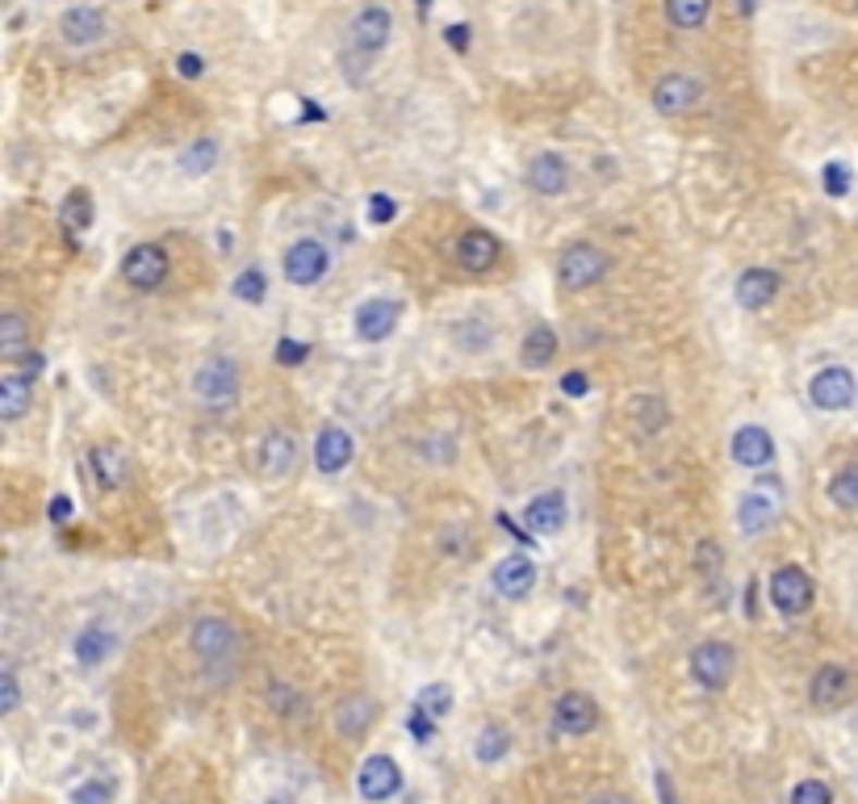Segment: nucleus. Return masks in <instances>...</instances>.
Wrapping results in <instances>:
<instances>
[{
  "mask_svg": "<svg viewBox=\"0 0 858 804\" xmlns=\"http://www.w3.org/2000/svg\"><path fill=\"white\" fill-rule=\"evenodd\" d=\"M193 394L206 402L210 411H222L240 399V365L231 356H210L197 374H193Z\"/></svg>",
  "mask_w": 858,
  "mask_h": 804,
  "instance_id": "nucleus-1",
  "label": "nucleus"
},
{
  "mask_svg": "<svg viewBox=\"0 0 858 804\" xmlns=\"http://www.w3.org/2000/svg\"><path fill=\"white\" fill-rule=\"evenodd\" d=\"M168 252H163L160 243H135L126 256H122V277H126V285L131 290H143V294H151V290H160L163 281H168Z\"/></svg>",
  "mask_w": 858,
  "mask_h": 804,
  "instance_id": "nucleus-2",
  "label": "nucleus"
},
{
  "mask_svg": "<svg viewBox=\"0 0 858 804\" xmlns=\"http://www.w3.org/2000/svg\"><path fill=\"white\" fill-rule=\"evenodd\" d=\"M603 272H608V256L590 243H569L557 260V281L565 290H590L603 281Z\"/></svg>",
  "mask_w": 858,
  "mask_h": 804,
  "instance_id": "nucleus-3",
  "label": "nucleus"
},
{
  "mask_svg": "<svg viewBox=\"0 0 858 804\" xmlns=\"http://www.w3.org/2000/svg\"><path fill=\"white\" fill-rule=\"evenodd\" d=\"M394 34V22H390V9L385 4H365L348 26V51L360 54V59H373Z\"/></svg>",
  "mask_w": 858,
  "mask_h": 804,
  "instance_id": "nucleus-4",
  "label": "nucleus"
},
{
  "mask_svg": "<svg viewBox=\"0 0 858 804\" xmlns=\"http://www.w3.org/2000/svg\"><path fill=\"white\" fill-rule=\"evenodd\" d=\"M188 642H193V654H197L201 662H226V658L240 649V633H235V624H231V620L201 617L197 624H193Z\"/></svg>",
  "mask_w": 858,
  "mask_h": 804,
  "instance_id": "nucleus-5",
  "label": "nucleus"
},
{
  "mask_svg": "<svg viewBox=\"0 0 858 804\" xmlns=\"http://www.w3.org/2000/svg\"><path fill=\"white\" fill-rule=\"evenodd\" d=\"M356 788H360V796L365 801H390V796H399V788H403V771H399V763L390 758V754H369L365 763H360V776H356Z\"/></svg>",
  "mask_w": 858,
  "mask_h": 804,
  "instance_id": "nucleus-6",
  "label": "nucleus"
},
{
  "mask_svg": "<svg viewBox=\"0 0 858 804\" xmlns=\"http://www.w3.org/2000/svg\"><path fill=\"white\" fill-rule=\"evenodd\" d=\"M503 256H507L503 243L482 227H469V231L456 235V265L469 268V272H494L503 265Z\"/></svg>",
  "mask_w": 858,
  "mask_h": 804,
  "instance_id": "nucleus-7",
  "label": "nucleus"
},
{
  "mask_svg": "<svg viewBox=\"0 0 858 804\" xmlns=\"http://www.w3.org/2000/svg\"><path fill=\"white\" fill-rule=\"evenodd\" d=\"M771 604L783 617H800L812 604V578L805 574V565H783L771 578Z\"/></svg>",
  "mask_w": 858,
  "mask_h": 804,
  "instance_id": "nucleus-8",
  "label": "nucleus"
},
{
  "mask_svg": "<svg viewBox=\"0 0 858 804\" xmlns=\"http://www.w3.org/2000/svg\"><path fill=\"white\" fill-rule=\"evenodd\" d=\"M281 268H285V277H290L294 285H315V281L327 277L331 260H327V247H322L319 240H297L285 247Z\"/></svg>",
  "mask_w": 858,
  "mask_h": 804,
  "instance_id": "nucleus-9",
  "label": "nucleus"
},
{
  "mask_svg": "<svg viewBox=\"0 0 858 804\" xmlns=\"http://www.w3.org/2000/svg\"><path fill=\"white\" fill-rule=\"evenodd\" d=\"M733 670H737V654L728 649L724 642H703L696 645V654H691V674H696V683L703 687H724L728 679H733Z\"/></svg>",
  "mask_w": 858,
  "mask_h": 804,
  "instance_id": "nucleus-10",
  "label": "nucleus"
},
{
  "mask_svg": "<svg viewBox=\"0 0 858 804\" xmlns=\"http://www.w3.org/2000/svg\"><path fill=\"white\" fill-rule=\"evenodd\" d=\"M106 13L101 9H93V4H76V9H68L63 17H59V38L68 42V47H93V42H101L106 38Z\"/></svg>",
  "mask_w": 858,
  "mask_h": 804,
  "instance_id": "nucleus-11",
  "label": "nucleus"
},
{
  "mask_svg": "<svg viewBox=\"0 0 858 804\" xmlns=\"http://www.w3.org/2000/svg\"><path fill=\"white\" fill-rule=\"evenodd\" d=\"M553 724L569 733V738H583L590 733L595 724H599V708H595V699L587 692H565L557 704H553Z\"/></svg>",
  "mask_w": 858,
  "mask_h": 804,
  "instance_id": "nucleus-12",
  "label": "nucleus"
},
{
  "mask_svg": "<svg viewBox=\"0 0 858 804\" xmlns=\"http://www.w3.org/2000/svg\"><path fill=\"white\" fill-rule=\"evenodd\" d=\"M808 394H812L817 406H825V411H842V406L855 402V377H850V369H842V365H830V369H821V374L812 377Z\"/></svg>",
  "mask_w": 858,
  "mask_h": 804,
  "instance_id": "nucleus-13",
  "label": "nucleus"
},
{
  "mask_svg": "<svg viewBox=\"0 0 858 804\" xmlns=\"http://www.w3.org/2000/svg\"><path fill=\"white\" fill-rule=\"evenodd\" d=\"M399 315H403V306H399L394 297H373V302H365V306L356 310V336L369 340V344H377V340L394 336Z\"/></svg>",
  "mask_w": 858,
  "mask_h": 804,
  "instance_id": "nucleus-14",
  "label": "nucleus"
},
{
  "mask_svg": "<svg viewBox=\"0 0 858 804\" xmlns=\"http://www.w3.org/2000/svg\"><path fill=\"white\" fill-rule=\"evenodd\" d=\"M699 101V84L691 76H683V72H671V76H662V81L653 84V109L658 113H687V109Z\"/></svg>",
  "mask_w": 858,
  "mask_h": 804,
  "instance_id": "nucleus-15",
  "label": "nucleus"
},
{
  "mask_svg": "<svg viewBox=\"0 0 858 804\" xmlns=\"http://www.w3.org/2000/svg\"><path fill=\"white\" fill-rule=\"evenodd\" d=\"M733 294H737V302H741L746 310H762V306H771V297L779 294V272L775 268H746V272L737 277V285H733Z\"/></svg>",
  "mask_w": 858,
  "mask_h": 804,
  "instance_id": "nucleus-16",
  "label": "nucleus"
},
{
  "mask_svg": "<svg viewBox=\"0 0 858 804\" xmlns=\"http://www.w3.org/2000/svg\"><path fill=\"white\" fill-rule=\"evenodd\" d=\"M733 461H737V465H746V470H762V465H771V461H775V440H771V431L737 428V436H733Z\"/></svg>",
  "mask_w": 858,
  "mask_h": 804,
  "instance_id": "nucleus-17",
  "label": "nucleus"
},
{
  "mask_svg": "<svg viewBox=\"0 0 858 804\" xmlns=\"http://www.w3.org/2000/svg\"><path fill=\"white\" fill-rule=\"evenodd\" d=\"M532 587H537V562H528V558H519V553L499 562V570H494V590H499V595L524 599Z\"/></svg>",
  "mask_w": 858,
  "mask_h": 804,
  "instance_id": "nucleus-18",
  "label": "nucleus"
},
{
  "mask_svg": "<svg viewBox=\"0 0 858 804\" xmlns=\"http://www.w3.org/2000/svg\"><path fill=\"white\" fill-rule=\"evenodd\" d=\"M528 185L537 188L540 197H557L569 185V163L557 151H540L537 160H532V168H528Z\"/></svg>",
  "mask_w": 858,
  "mask_h": 804,
  "instance_id": "nucleus-19",
  "label": "nucleus"
},
{
  "mask_svg": "<svg viewBox=\"0 0 858 804\" xmlns=\"http://www.w3.org/2000/svg\"><path fill=\"white\" fill-rule=\"evenodd\" d=\"M377 721V699L373 696H348L340 708H335V729L340 738L356 742L360 733H369V724Z\"/></svg>",
  "mask_w": 858,
  "mask_h": 804,
  "instance_id": "nucleus-20",
  "label": "nucleus"
},
{
  "mask_svg": "<svg viewBox=\"0 0 858 804\" xmlns=\"http://www.w3.org/2000/svg\"><path fill=\"white\" fill-rule=\"evenodd\" d=\"M352 461V436L344 428H322L315 440V465L322 474H340Z\"/></svg>",
  "mask_w": 858,
  "mask_h": 804,
  "instance_id": "nucleus-21",
  "label": "nucleus"
},
{
  "mask_svg": "<svg viewBox=\"0 0 858 804\" xmlns=\"http://www.w3.org/2000/svg\"><path fill=\"white\" fill-rule=\"evenodd\" d=\"M29 402H34V381L26 374H17V369H9L0 377V419H9V424L22 419Z\"/></svg>",
  "mask_w": 858,
  "mask_h": 804,
  "instance_id": "nucleus-22",
  "label": "nucleus"
},
{
  "mask_svg": "<svg viewBox=\"0 0 858 804\" xmlns=\"http://www.w3.org/2000/svg\"><path fill=\"white\" fill-rule=\"evenodd\" d=\"M524 520H528V528H532V533H540V536L562 533V524H565L562 495H537V499L528 503V511H524Z\"/></svg>",
  "mask_w": 858,
  "mask_h": 804,
  "instance_id": "nucleus-23",
  "label": "nucleus"
},
{
  "mask_svg": "<svg viewBox=\"0 0 858 804\" xmlns=\"http://www.w3.org/2000/svg\"><path fill=\"white\" fill-rule=\"evenodd\" d=\"M126 470H131V461H126V453H122L118 444H97V449H93V474H97V486H106V490L122 486L126 483Z\"/></svg>",
  "mask_w": 858,
  "mask_h": 804,
  "instance_id": "nucleus-24",
  "label": "nucleus"
},
{
  "mask_svg": "<svg viewBox=\"0 0 858 804\" xmlns=\"http://www.w3.org/2000/svg\"><path fill=\"white\" fill-rule=\"evenodd\" d=\"M850 692V674L846 667H821L817 670V679H812V704L817 708H833V704H842Z\"/></svg>",
  "mask_w": 858,
  "mask_h": 804,
  "instance_id": "nucleus-25",
  "label": "nucleus"
},
{
  "mask_svg": "<svg viewBox=\"0 0 858 804\" xmlns=\"http://www.w3.org/2000/svg\"><path fill=\"white\" fill-rule=\"evenodd\" d=\"M294 440L285 436V431H269V440H265V449H260V465H265V474L272 478H281V474H290L294 470Z\"/></svg>",
  "mask_w": 858,
  "mask_h": 804,
  "instance_id": "nucleus-26",
  "label": "nucleus"
},
{
  "mask_svg": "<svg viewBox=\"0 0 858 804\" xmlns=\"http://www.w3.org/2000/svg\"><path fill=\"white\" fill-rule=\"evenodd\" d=\"M557 356V336H553V327H532L528 331V340H524V349H519V361L528 365V369H544L549 361Z\"/></svg>",
  "mask_w": 858,
  "mask_h": 804,
  "instance_id": "nucleus-27",
  "label": "nucleus"
},
{
  "mask_svg": "<svg viewBox=\"0 0 858 804\" xmlns=\"http://www.w3.org/2000/svg\"><path fill=\"white\" fill-rule=\"evenodd\" d=\"M771 520H775V503H771V499H762V495L741 499V508H737V528L746 536H758L762 528H771Z\"/></svg>",
  "mask_w": 858,
  "mask_h": 804,
  "instance_id": "nucleus-28",
  "label": "nucleus"
},
{
  "mask_svg": "<svg viewBox=\"0 0 858 804\" xmlns=\"http://www.w3.org/2000/svg\"><path fill=\"white\" fill-rule=\"evenodd\" d=\"M109 649H113V637H109L106 629H97V624H93V629H84L81 637L72 642V654L81 658L84 667H97V662H106Z\"/></svg>",
  "mask_w": 858,
  "mask_h": 804,
  "instance_id": "nucleus-29",
  "label": "nucleus"
},
{
  "mask_svg": "<svg viewBox=\"0 0 858 804\" xmlns=\"http://www.w3.org/2000/svg\"><path fill=\"white\" fill-rule=\"evenodd\" d=\"M712 13V0H666V22L674 29H699Z\"/></svg>",
  "mask_w": 858,
  "mask_h": 804,
  "instance_id": "nucleus-30",
  "label": "nucleus"
},
{
  "mask_svg": "<svg viewBox=\"0 0 858 804\" xmlns=\"http://www.w3.org/2000/svg\"><path fill=\"white\" fill-rule=\"evenodd\" d=\"M26 336H29L26 319H22V315H13V310H9V315H4V319H0V356H4V361H13V356H17V352L26 349Z\"/></svg>",
  "mask_w": 858,
  "mask_h": 804,
  "instance_id": "nucleus-31",
  "label": "nucleus"
},
{
  "mask_svg": "<svg viewBox=\"0 0 858 804\" xmlns=\"http://www.w3.org/2000/svg\"><path fill=\"white\" fill-rule=\"evenodd\" d=\"M507 729H499V724H486L482 733H478V742H474V754L482 758V763H499L503 754H507Z\"/></svg>",
  "mask_w": 858,
  "mask_h": 804,
  "instance_id": "nucleus-32",
  "label": "nucleus"
},
{
  "mask_svg": "<svg viewBox=\"0 0 858 804\" xmlns=\"http://www.w3.org/2000/svg\"><path fill=\"white\" fill-rule=\"evenodd\" d=\"M830 499L837 508H858V461L837 470V478L830 483Z\"/></svg>",
  "mask_w": 858,
  "mask_h": 804,
  "instance_id": "nucleus-33",
  "label": "nucleus"
},
{
  "mask_svg": "<svg viewBox=\"0 0 858 804\" xmlns=\"http://www.w3.org/2000/svg\"><path fill=\"white\" fill-rule=\"evenodd\" d=\"M265 294H269V281H265V272L260 268H243L240 277H235V297L240 302H265Z\"/></svg>",
  "mask_w": 858,
  "mask_h": 804,
  "instance_id": "nucleus-34",
  "label": "nucleus"
},
{
  "mask_svg": "<svg viewBox=\"0 0 858 804\" xmlns=\"http://www.w3.org/2000/svg\"><path fill=\"white\" fill-rule=\"evenodd\" d=\"M419 708H424L428 717H444V712L453 708V692H449L444 683H431V687L419 692Z\"/></svg>",
  "mask_w": 858,
  "mask_h": 804,
  "instance_id": "nucleus-35",
  "label": "nucleus"
},
{
  "mask_svg": "<svg viewBox=\"0 0 858 804\" xmlns=\"http://www.w3.org/2000/svg\"><path fill=\"white\" fill-rule=\"evenodd\" d=\"M214 160H218V147L210 143V138H206V143H193L181 163H185V172H193V176H197V172H210V163H214Z\"/></svg>",
  "mask_w": 858,
  "mask_h": 804,
  "instance_id": "nucleus-36",
  "label": "nucleus"
},
{
  "mask_svg": "<svg viewBox=\"0 0 858 804\" xmlns=\"http://www.w3.org/2000/svg\"><path fill=\"white\" fill-rule=\"evenodd\" d=\"M792 804H833V796H830V788H825L821 779H805V783H796Z\"/></svg>",
  "mask_w": 858,
  "mask_h": 804,
  "instance_id": "nucleus-37",
  "label": "nucleus"
},
{
  "mask_svg": "<svg viewBox=\"0 0 858 804\" xmlns=\"http://www.w3.org/2000/svg\"><path fill=\"white\" fill-rule=\"evenodd\" d=\"M72 804H113V792H109V783H101V779H88V783H81L72 792Z\"/></svg>",
  "mask_w": 858,
  "mask_h": 804,
  "instance_id": "nucleus-38",
  "label": "nucleus"
},
{
  "mask_svg": "<svg viewBox=\"0 0 858 804\" xmlns=\"http://www.w3.org/2000/svg\"><path fill=\"white\" fill-rule=\"evenodd\" d=\"M63 218L76 227V231H84L88 227V218H93V210H88V193L84 188H76L72 197H68V206H63Z\"/></svg>",
  "mask_w": 858,
  "mask_h": 804,
  "instance_id": "nucleus-39",
  "label": "nucleus"
},
{
  "mask_svg": "<svg viewBox=\"0 0 858 804\" xmlns=\"http://www.w3.org/2000/svg\"><path fill=\"white\" fill-rule=\"evenodd\" d=\"M825 193H830V197H846V193H850V172H846V163H825Z\"/></svg>",
  "mask_w": 858,
  "mask_h": 804,
  "instance_id": "nucleus-40",
  "label": "nucleus"
},
{
  "mask_svg": "<svg viewBox=\"0 0 858 804\" xmlns=\"http://www.w3.org/2000/svg\"><path fill=\"white\" fill-rule=\"evenodd\" d=\"M369 218H373V222H390V218H394V202H390L385 193H373V197H369Z\"/></svg>",
  "mask_w": 858,
  "mask_h": 804,
  "instance_id": "nucleus-41",
  "label": "nucleus"
},
{
  "mask_svg": "<svg viewBox=\"0 0 858 804\" xmlns=\"http://www.w3.org/2000/svg\"><path fill=\"white\" fill-rule=\"evenodd\" d=\"M306 344H294V340H281V349H277V361H281V365H302V361H306Z\"/></svg>",
  "mask_w": 858,
  "mask_h": 804,
  "instance_id": "nucleus-42",
  "label": "nucleus"
},
{
  "mask_svg": "<svg viewBox=\"0 0 858 804\" xmlns=\"http://www.w3.org/2000/svg\"><path fill=\"white\" fill-rule=\"evenodd\" d=\"M0 683H4V704H0V708H4V712H13V708H17V674H13V670H4V674H0Z\"/></svg>",
  "mask_w": 858,
  "mask_h": 804,
  "instance_id": "nucleus-43",
  "label": "nucleus"
},
{
  "mask_svg": "<svg viewBox=\"0 0 858 804\" xmlns=\"http://www.w3.org/2000/svg\"><path fill=\"white\" fill-rule=\"evenodd\" d=\"M410 733H415V738H419V742H428L431 733H436V724H431L428 717H424V708H419V712H415V717H410Z\"/></svg>",
  "mask_w": 858,
  "mask_h": 804,
  "instance_id": "nucleus-44",
  "label": "nucleus"
},
{
  "mask_svg": "<svg viewBox=\"0 0 858 804\" xmlns=\"http://www.w3.org/2000/svg\"><path fill=\"white\" fill-rule=\"evenodd\" d=\"M206 72V63L197 59V54H181V76H188V81H197Z\"/></svg>",
  "mask_w": 858,
  "mask_h": 804,
  "instance_id": "nucleus-45",
  "label": "nucleus"
},
{
  "mask_svg": "<svg viewBox=\"0 0 858 804\" xmlns=\"http://www.w3.org/2000/svg\"><path fill=\"white\" fill-rule=\"evenodd\" d=\"M562 390H565V394H574V399H578V394H587V377H583V374L562 377Z\"/></svg>",
  "mask_w": 858,
  "mask_h": 804,
  "instance_id": "nucleus-46",
  "label": "nucleus"
},
{
  "mask_svg": "<svg viewBox=\"0 0 858 804\" xmlns=\"http://www.w3.org/2000/svg\"><path fill=\"white\" fill-rule=\"evenodd\" d=\"M590 804H633V801H628L624 792H595V796H590Z\"/></svg>",
  "mask_w": 858,
  "mask_h": 804,
  "instance_id": "nucleus-47",
  "label": "nucleus"
},
{
  "mask_svg": "<svg viewBox=\"0 0 858 804\" xmlns=\"http://www.w3.org/2000/svg\"><path fill=\"white\" fill-rule=\"evenodd\" d=\"M465 34H469V29H465V26H449V42H453L456 51H465V42H469Z\"/></svg>",
  "mask_w": 858,
  "mask_h": 804,
  "instance_id": "nucleus-48",
  "label": "nucleus"
},
{
  "mask_svg": "<svg viewBox=\"0 0 858 804\" xmlns=\"http://www.w3.org/2000/svg\"><path fill=\"white\" fill-rule=\"evenodd\" d=\"M63 515H72V508H68V499H54V520H63Z\"/></svg>",
  "mask_w": 858,
  "mask_h": 804,
  "instance_id": "nucleus-49",
  "label": "nucleus"
},
{
  "mask_svg": "<svg viewBox=\"0 0 858 804\" xmlns=\"http://www.w3.org/2000/svg\"><path fill=\"white\" fill-rule=\"evenodd\" d=\"M269 804H290V801H285V796H277V801H269Z\"/></svg>",
  "mask_w": 858,
  "mask_h": 804,
  "instance_id": "nucleus-50",
  "label": "nucleus"
},
{
  "mask_svg": "<svg viewBox=\"0 0 858 804\" xmlns=\"http://www.w3.org/2000/svg\"><path fill=\"white\" fill-rule=\"evenodd\" d=\"M855 9H858V4H855Z\"/></svg>",
  "mask_w": 858,
  "mask_h": 804,
  "instance_id": "nucleus-51",
  "label": "nucleus"
}]
</instances>
